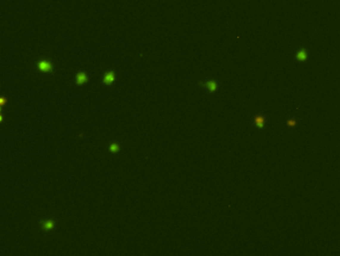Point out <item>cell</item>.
Here are the masks:
<instances>
[{
  "instance_id": "8",
  "label": "cell",
  "mask_w": 340,
  "mask_h": 256,
  "mask_svg": "<svg viewBox=\"0 0 340 256\" xmlns=\"http://www.w3.org/2000/svg\"><path fill=\"white\" fill-rule=\"evenodd\" d=\"M120 149H121V146L119 145L118 142H112L109 145V151H111L112 153H117L118 151H120Z\"/></svg>"
},
{
  "instance_id": "3",
  "label": "cell",
  "mask_w": 340,
  "mask_h": 256,
  "mask_svg": "<svg viewBox=\"0 0 340 256\" xmlns=\"http://www.w3.org/2000/svg\"><path fill=\"white\" fill-rule=\"evenodd\" d=\"M75 80H76V85L80 86V85L88 82V80H89V76H88L87 73L84 72V71H79V72L76 74Z\"/></svg>"
},
{
  "instance_id": "9",
  "label": "cell",
  "mask_w": 340,
  "mask_h": 256,
  "mask_svg": "<svg viewBox=\"0 0 340 256\" xmlns=\"http://www.w3.org/2000/svg\"><path fill=\"white\" fill-rule=\"evenodd\" d=\"M286 124H287V126L288 127H294V126H296V124H297V121L295 120V119L294 118H290V119H288V120L286 121Z\"/></svg>"
},
{
  "instance_id": "1",
  "label": "cell",
  "mask_w": 340,
  "mask_h": 256,
  "mask_svg": "<svg viewBox=\"0 0 340 256\" xmlns=\"http://www.w3.org/2000/svg\"><path fill=\"white\" fill-rule=\"evenodd\" d=\"M36 68L41 72L51 73L54 70V65L50 60H39L36 62Z\"/></svg>"
},
{
  "instance_id": "5",
  "label": "cell",
  "mask_w": 340,
  "mask_h": 256,
  "mask_svg": "<svg viewBox=\"0 0 340 256\" xmlns=\"http://www.w3.org/2000/svg\"><path fill=\"white\" fill-rule=\"evenodd\" d=\"M199 85L208 88L210 92H215V91H216V89H218V83H216V81H215L213 79L205 81V82H199Z\"/></svg>"
},
{
  "instance_id": "4",
  "label": "cell",
  "mask_w": 340,
  "mask_h": 256,
  "mask_svg": "<svg viewBox=\"0 0 340 256\" xmlns=\"http://www.w3.org/2000/svg\"><path fill=\"white\" fill-rule=\"evenodd\" d=\"M40 227L44 231H50L55 227V221L52 219H45V220L40 221Z\"/></svg>"
},
{
  "instance_id": "2",
  "label": "cell",
  "mask_w": 340,
  "mask_h": 256,
  "mask_svg": "<svg viewBox=\"0 0 340 256\" xmlns=\"http://www.w3.org/2000/svg\"><path fill=\"white\" fill-rule=\"evenodd\" d=\"M115 71L114 70H109L105 73L104 76H103V83L107 86L109 85H112L114 82H115Z\"/></svg>"
},
{
  "instance_id": "6",
  "label": "cell",
  "mask_w": 340,
  "mask_h": 256,
  "mask_svg": "<svg viewBox=\"0 0 340 256\" xmlns=\"http://www.w3.org/2000/svg\"><path fill=\"white\" fill-rule=\"evenodd\" d=\"M307 57H308V53H307V50L304 49V48H301V49H299L298 51L296 52L295 54V58L297 61L299 62H304L307 60Z\"/></svg>"
},
{
  "instance_id": "7",
  "label": "cell",
  "mask_w": 340,
  "mask_h": 256,
  "mask_svg": "<svg viewBox=\"0 0 340 256\" xmlns=\"http://www.w3.org/2000/svg\"><path fill=\"white\" fill-rule=\"evenodd\" d=\"M254 123H255L256 127L259 128V129H262L264 128V124H265V117L262 116L261 114H258L254 117Z\"/></svg>"
}]
</instances>
